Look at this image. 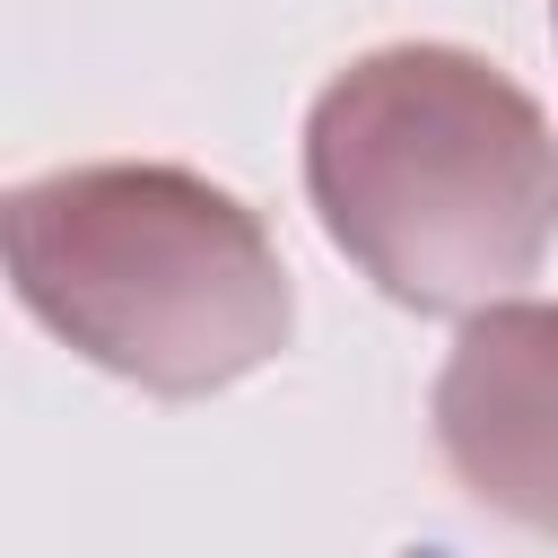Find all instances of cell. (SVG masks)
I'll return each instance as SVG.
<instances>
[{"mask_svg": "<svg viewBox=\"0 0 558 558\" xmlns=\"http://www.w3.org/2000/svg\"><path fill=\"white\" fill-rule=\"evenodd\" d=\"M445 471L506 523L558 541V305L506 296L471 314L427 392Z\"/></svg>", "mask_w": 558, "mask_h": 558, "instance_id": "cell-3", "label": "cell"}, {"mask_svg": "<svg viewBox=\"0 0 558 558\" xmlns=\"http://www.w3.org/2000/svg\"><path fill=\"white\" fill-rule=\"evenodd\" d=\"M549 35H558V0H549Z\"/></svg>", "mask_w": 558, "mask_h": 558, "instance_id": "cell-4", "label": "cell"}, {"mask_svg": "<svg viewBox=\"0 0 558 558\" xmlns=\"http://www.w3.org/2000/svg\"><path fill=\"white\" fill-rule=\"evenodd\" d=\"M323 235L410 314H488L558 244V131L462 44H375L305 105Z\"/></svg>", "mask_w": 558, "mask_h": 558, "instance_id": "cell-1", "label": "cell"}, {"mask_svg": "<svg viewBox=\"0 0 558 558\" xmlns=\"http://www.w3.org/2000/svg\"><path fill=\"white\" fill-rule=\"evenodd\" d=\"M0 235L17 305L157 401L227 392L296 331V288L262 209L166 157L52 166L0 201Z\"/></svg>", "mask_w": 558, "mask_h": 558, "instance_id": "cell-2", "label": "cell"}]
</instances>
